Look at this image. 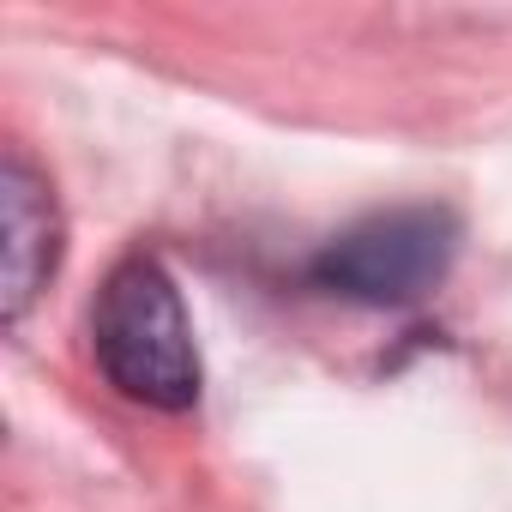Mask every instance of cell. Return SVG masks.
<instances>
[{
  "instance_id": "obj_3",
  "label": "cell",
  "mask_w": 512,
  "mask_h": 512,
  "mask_svg": "<svg viewBox=\"0 0 512 512\" xmlns=\"http://www.w3.org/2000/svg\"><path fill=\"white\" fill-rule=\"evenodd\" d=\"M0 229H7V296H0V308H7V326H19L31 302L49 290L67 235L49 175L19 145H7V163H0Z\"/></svg>"
},
{
  "instance_id": "obj_2",
  "label": "cell",
  "mask_w": 512,
  "mask_h": 512,
  "mask_svg": "<svg viewBox=\"0 0 512 512\" xmlns=\"http://www.w3.org/2000/svg\"><path fill=\"white\" fill-rule=\"evenodd\" d=\"M458 241L464 223L452 205H392L332 235L308 260V284L356 308H410L446 284Z\"/></svg>"
},
{
  "instance_id": "obj_1",
  "label": "cell",
  "mask_w": 512,
  "mask_h": 512,
  "mask_svg": "<svg viewBox=\"0 0 512 512\" xmlns=\"http://www.w3.org/2000/svg\"><path fill=\"white\" fill-rule=\"evenodd\" d=\"M91 356L103 380L133 404H151V410L199 404L205 368H199L187 302L163 260L133 253L103 278L97 308H91Z\"/></svg>"
}]
</instances>
